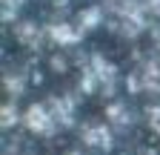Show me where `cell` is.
Wrapping results in <instances>:
<instances>
[{
  "instance_id": "obj_1",
  "label": "cell",
  "mask_w": 160,
  "mask_h": 155,
  "mask_svg": "<svg viewBox=\"0 0 160 155\" xmlns=\"http://www.w3.org/2000/svg\"><path fill=\"white\" fill-rule=\"evenodd\" d=\"M77 86H80L83 95H97V98L114 101L117 98V86H120V69L103 52H92L86 61L80 63Z\"/></svg>"
},
{
  "instance_id": "obj_2",
  "label": "cell",
  "mask_w": 160,
  "mask_h": 155,
  "mask_svg": "<svg viewBox=\"0 0 160 155\" xmlns=\"http://www.w3.org/2000/svg\"><path fill=\"white\" fill-rule=\"evenodd\" d=\"M126 89L132 95H146V98H160V52H149L143 61L123 78Z\"/></svg>"
},
{
  "instance_id": "obj_3",
  "label": "cell",
  "mask_w": 160,
  "mask_h": 155,
  "mask_svg": "<svg viewBox=\"0 0 160 155\" xmlns=\"http://www.w3.org/2000/svg\"><path fill=\"white\" fill-rule=\"evenodd\" d=\"M20 126H23L29 135H37V138H54V135L63 132L46 98L43 101H32L23 109V124H20Z\"/></svg>"
},
{
  "instance_id": "obj_4",
  "label": "cell",
  "mask_w": 160,
  "mask_h": 155,
  "mask_svg": "<svg viewBox=\"0 0 160 155\" xmlns=\"http://www.w3.org/2000/svg\"><path fill=\"white\" fill-rule=\"evenodd\" d=\"M12 35L20 49L26 52H43V46H49V35H46V23H37V20H26L20 17L17 23H12Z\"/></svg>"
},
{
  "instance_id": "obj_5",
  "label": "cell",
  "mask_w": 160,
  "mask_h": 155,
  "mask_svg": "<svg viewBox=\"0 0 160 155\" xmlns=\"http://www.w3.org/2000/svg\"><path fill=\"white\" fill-rule=\"evenodd\" d=\"M80 144L97 155H106L114 149V129L106 121H86L80 126Z\"/></svg>"
},
{
  "instance_id": "obj_6",
  "label": "cell",
  "mask_w": 160,
  "mask_h": 155,
  "mask_svg": "<svg viewBox=\"0 0 160 155\" xmlns=\"http://www.w3.org/2000/svg\"><path fill=\"white\" fill-rule=\"evenodd\" d=\"M46 35H49V46H57L63 52H72L74 46H80L86 40V35L74 26V20H49Z\"/></svg>"
},
{
  "instance_id": "obj_7",
  "label": "cell",
  "mask_w": 160,
  "mask_h": 155,
  "mask_svg": "<svg viewBox=\"0 0 160 155\" xmlns=\"http://www.w3.org/2000/svg\"><path fill=\"white\" fill-rule=\"evenodd\" d=\"M106 14H109V12H106L103 3H89V6H80V9L74 12L72 20H74V26H77L80 32L89 37L92 32H97L100 26H106V23H109V17H106Z\"/></svg>"
},
{
  "instance_id": "obj_8",
  "label": "cell",
  "mask_w": 160,
  "mask_h": 155,
  "mask_svg": "<svg viewBox=\"0 0 160 155\" xmlns=\"http://www.w3.org/2000/svg\"><path fill=\"white\" fill-rule=\"evenodd\" d=\"M46 101H49V106H52V112H54V118H57V124H60L63 132L77 124V101H74V95L54 92V95H49Z\"/></svg>"
},
{
  "instance_id": "obj_9",
  "label": "cell",
  "mask_w": 160,
  "mask_h": 155,
  "mask_svg": "<svg viewBox=\"0 0 160 155\" xmlns=\"http://www.w3.org/2000/svg\"><path fill=\"white\" fill-rule=\"evenodd\" d=\"M103 118H106V124L114 129V132H126V129H132L134 126V112H132V106L123 101V98H114V101H109L106 104V112H103Z\"/></svg>"
},
{
  "instance_id": "obj_10",
  "label": "cell",
  "mask_w": 160,
  "mask_h": 155,
  "mask_svg": "<svg viewBox=\"0 0 160 155\" xmlns=\"http://www.w3.org/2000/svg\"><path fill=\"white\" fill-rule=\"evenodd\" d=\"M29 89V75L26 69H17V66H6L3 69V92L9 95V101H20Z\"/></svg>"
},
{
  "instance_id": "obj_11",
  "label": "cell",
  "mask_w": 160,
  "mask_h": 155,
  "mask_svg": "<svg viewBox=\"0 0 160 155\" xmlns=\"http://www.w3.org/2000/svg\"><path fill=\"white\" fill-rule=\"evenodd\" d=\"M17 124H23V109L17 106V101H6L0 106V126L3 129H14Z\"/></svg>"
},
{
  "instance_id": "obj_12",
  "label": "cell",
  "mask_w": 160,
  "mask_h": 155,
  "mask_svg": "<svg viewBox=\"0 0 160 155\" xmlns=\"http://www.w3.org/2000/svg\"><path fill=\"white\" fill-rule=\"evenodd\" d=\"M49 69H52V72H57V75H66V72H72V57H69V52H63V49H54V52L49 55Z\"/></svg>"
},
{
  "instance_id": "obj_13",
  "label": "cell",
  "mask_w": 160,
  "mask_h": 155,
  "mask_svg": "<svg viewBox=\"0 0 160 155\" xmlns=\"http://www.w3.org/2000/svg\"><path fill=\"white\" fill-rule=\"evenodd\" d=\"M29 3V0H3V23H17L20 20V12H23V6Z\"/></svg>"
},
{
  "instance_id": "obj_14",
  "label": "cell",
  "mask_w": 160,
  "mask_h": 155,
  "mask_svg": "<svg viewBox=\"0 0 160 155\" xmlns=\"http://www.w3.org/2000/svg\"><path fill=\"white\" fill-rule=\"evenodd\" d=\"M143 121H146V126H149L154 135H160V101L146 104V109H143Z\"/></svg>"
},
{
  "instance_id": "obj_15",
  "label": "cell",
  "mask_w": 160,
  "mask_h": 155,
  "mask_svg": "<svg viewBox=\"0 0 160 155\" xmlns=\"http://www.w3.org/2000/svg\"><path fill=\"white\" fill-rule=\"evenodd\" d=\"M143 9L152 17V23H160V0H143Z\"/></svg>"
},
{
  "instance_id": "obj_16",
  "label": "cell",
  "mask_w": 160,
  "mask_h": 155,
  "mask_svg": "<svg viewBox=\"0 0 160 155\" xmlns=\"http://www.w3.org/2000/svg\"><path fill=\"white\" fill-rule=\"evenodd\" d=\"M120 3H132V0H103L106 9H114V6H120Z\"/></svg>"
},
{
  "instance_id": "obj_17",
  "label": "cell",
  "mask_w": 160,
  "mask_h": 155,
  "mask_svg": "<svg viewBox=\"0 0 160 155\" xmlns=\"http://www.w3.org/2000/svg\"><path fill=\"white\" fill-rule=\"evenodd\" d=\"M66 155H97V152H92V149H86V147H83V149H69Z\"/></svg>"
},
{
  "instance_id": "obj_18",
  "label": "cell",
  "mask_w": 160,
  "mask_h": 155,
  "mask_svg": "<svg viewBox=\"0 0 160 155\" xmlns=\"http://www.w3.org/2000/svg\"><path fill=\"white\" fill-rule=\"evenodd\" d=\"M54 3H57V6H69L72 0H54Z\"/></svg>"
},
{
  "instance_id": "obj_19",
  "label": "cell",
  "mask_w": 160,
  "mask_h": 155,
  "mask_svg": "<svg viewBox=\"0 0 160 155\" xmlns=\"http://www.w3.org/2000/svg\"><path fill=\"white\" fill-rule=\"evenodd\" d=\"M157 141H160V135H157Z\"/></svg>"
}]
</instances>
